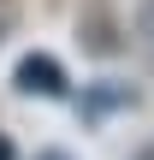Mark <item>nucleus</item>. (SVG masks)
I'll use <instances>...</instances> for the list:
<instances>
[{"instance_id": "nucleus-1", "label": "nucleus", "mask_w": 154, "mask_h": 160, "mask_svg": "<svg viewBox=\"0 0 154 160\" xmlns=\"http://www.w3.org/2000/svg\"><path fill=\"white\" fill-rule=\"evenodd\" d=\"M18 89L24 95H65V71L47 53H30V59H18Z\"/></svg>"}, {"instance_id": "nucleus-2", "label": "nucleus", "mask_w": 154, "mask_h": 160, "mask_svg": "<svg viewBox=\"0 0 154 160\" xmlns=\"http://www.w3.org/2000/svg\"><path fill=\"white\" fill-rule=\"evenodd\" d=\"M137 42H142V53L154 59V0H142V6H137Z\"/></svg>"}, {"instance_id": "nucleus-3", "label": "nucleus", "mask_w": 154, "mask_h": 160, "mask_svg": "<svg viewBox=\"0 0 154 160\" xmlns=\"http://www.w3.org/2000/svg\"><path fill=\"white\" fill-rule=\"evenodd\" d=\"M42 160H65V154H42Z\"/></svg>"}]
</instances>
